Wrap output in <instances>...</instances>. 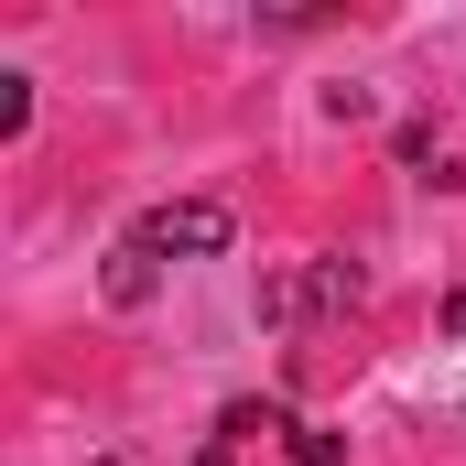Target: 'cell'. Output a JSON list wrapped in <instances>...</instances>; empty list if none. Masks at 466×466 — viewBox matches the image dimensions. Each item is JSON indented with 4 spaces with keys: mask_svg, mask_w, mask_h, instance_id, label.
<instances>
[{
    "mask_svg": "<svg viewBox=\"0 0 466 466\" xmlns=\"http://www.w3.org/2000/svg\"><path fill=\"white\" fill-rule=\"evenodd\" d=\"M196 466H337V434L293 423L282 401H228L218 434L196 445Z\"/></svg>",
    "mask_w": 466,
    "mask_h": 466,
    "instance_id": "6da1fadb",
    "label": "cell"
},
{
    "mask_svg": "<svg viewBox=\"0 0 466 466\" xmlns=\"http://www.w3.org/2000/svg\"><path fill=\"white\" fill-rule=\"evenodd\" d=\"M130 249H152V260H207V249H228V207H207V196H185V207H152Z\"/></svg>",
    "mask_w": 466,
    "mask_h": 466,
    "instance_id": "7a4b0ae2",
    "label": "cell"
},
{
    "mask_svg": "<svg viewBox=\"0 0 466 466\" xmlns=\"http://www.w3.org/2000/svg\"><path fill=\"white\" fill-rule=\"evenodd\" d=\"M109 293H119V304H141V293H152V249H130V238H119V260H109Z\"/></svg>",
    "mask_w": 466,
    "mask_h": 466,
    "instance_id": "3957f363",
    "label": "cell"
}]
</instances>
